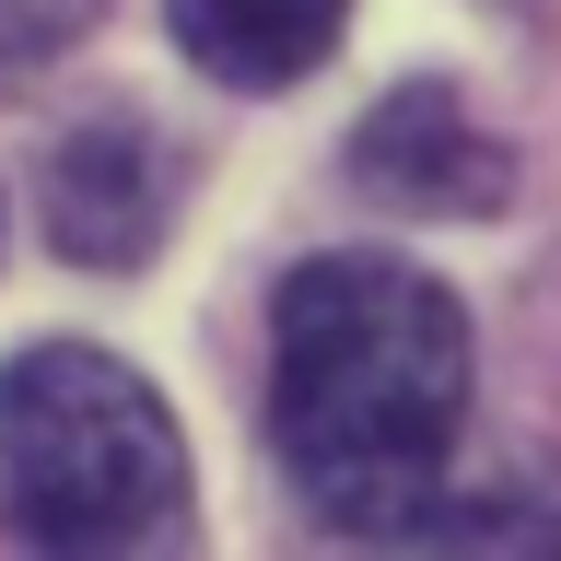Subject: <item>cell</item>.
<instances>
[{
	"instance_id": "1",
	"label": "cell",
	"mask_w": 561,
	"mask_h": 561,
	"mask_svg": "<svg viewBox=\"0 0 561 561\" xmlns=\"http://www.w3.org/2000/svg\"><path fill=\"white\" fill-rule=\"evenodd\" d=\"M468 316L410 257H305L270 305V456L340 538H456Z\"/></svg>"
},
{
	"instance_id": "2",
	"label": "cell",
	"mask_w": 561,
	"mask_h": 561,
	"mask_svg": "<svg viewBox=\"0 0 561 561\" xmlns=\"http://www.w3.org/2000/svg\"><path fill=\"white\" fill-rule=\"evenodd\" d=\"M187 515L175 410L82 340L0 363V538L12 550H152Z\"/></svg>"
},
{
	"instance_id": "3",
	"label": "cell",
	"mask_w": 561,
	"mask_h": 561,
	"mask_svg": "<svg viewBox=\"0 0 561 561\" xmlns=\"http://www.w3.org/2000/svg\"><path fill=\"white\" fill-rule=\"evenodd\" d=\"M351 175L410 222H480V210L515 199V152L456 105V82H398L351 129Z\"/></svg>"
},
{
	"instance_id": "4",
	"label": "cell",
	"mask_w": 561,
	"mask_h": 561,
	"mask_svg": "<svg viewBox=\"0 0 561 561\" xmlns=\"http://www.w3.org/2000/svg\"><path fill=\"white\" fill-rule=\"evenodd\" d=\"M164 210H175V164L140 117H94V129L59 140V164H47V234H59V257L140 270L152 234H164Z\"/></svg>"
},
{
	"instance_id": "5",
	"label": "cell",
	"mask_w": 561,
	"mask_h": 561,
	"mask_svg": "<svg viewBox=\"0 0 561 561\" xmlns=\"http://www.w3.org/2000/svg\"><path fill=\"white\" fill-rule=\"evenodd\" d=\"M175 47L234 82V94H293L328 47L351 35V0H164Z\"/></svg>"
},
{
	"instance_id": "6",
	"label": "cell",
	"mask_w": 561,
	"mask_h": 561,
	"mask_svg": "<svg viewBox=\"0 0 561 561\" xmlns=\"http://www.w3.org/2000/svg\"><path fill=\"white\" fill-rule=\"evenodd\" d=\"M105 0H0V82H24L70 47V35H94Z\"/></svg>"
}]
</instances>
